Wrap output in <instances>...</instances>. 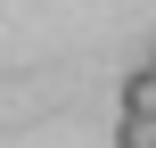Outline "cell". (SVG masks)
Returning <instances> with one entry per match:
<instances>
[{"label": "cell", "instance_id": "1", "mask_svg": "<svg viewBox=\"0 0 156 148\" xmlns=\"http://www.w3.org/2000/svg\"><path fill=\"white\" fill-rule=\"evenodd\" d=\"M123 115H156V66L123 82Z\"/></svg>", "mask_w": 156, "mask_h": 148}, {"label": "cell", "instance_id": "2", "mask_svg": "<svg viewBox=\"0 0 156 148\" xmlns=\"http://www.w3.org/2000/svg\"><path fill=\"white\" fill-rule=\"evenodd\" d=\"M115 148H156V115H123V132H115Z\"/></svg>", "mask_w": 156, "mask_h": 148}]
</instances>
